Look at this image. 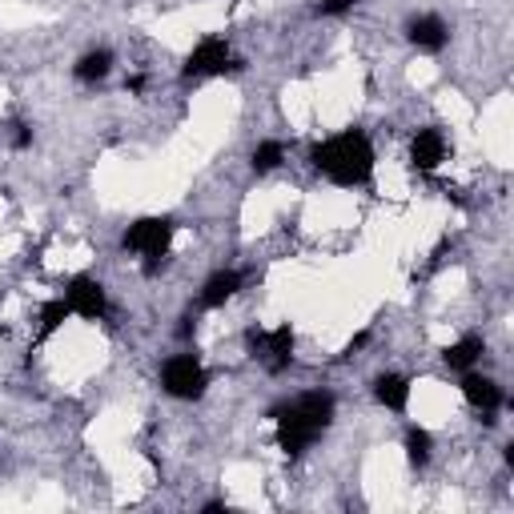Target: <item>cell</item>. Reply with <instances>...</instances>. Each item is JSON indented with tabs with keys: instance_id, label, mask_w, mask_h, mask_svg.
Wrapping results in <instances>:
<instances>
[{
	"instance_id": "obj_11",
	"label": "cell",
	"mask_w": 514,
	"mask_h": 514,
	"mask_svg": "<svg viewBox=\"0 0 514 514\" xmlns=\"http://www.w3.org/2000/svg\"><path fill=\"white\" fill-rule=\"evenodd\" d=\"M237 290H241V274L237 270H217V274L205 278V286L197 294V306L201 310H221Z\"/></svg>"
},
{
	"instance_id": "obj_17",
	"label": "cell",
	"mask_w": 514,
	"mask_h": 514,
	"mask_svg": "<svg viewBox=\"0 0 514 514\" xmlns=\"http://www.w3.org/2000/svg\"><path fill=\"white\" fill-rule=\"evenodd\" d=\"M282 161H286V145H282V141H262V145H257V149L249 153L253 173H274Z\"/></svg>"
},
{
	"instance_id": "obj_4",
	"label": "cell",
	"mask_w": 514,
	"mask_h": 514,
	"mask_svg": "<svg viewBox=\"0 0 514 514\" xmlns=\"http://www.w3.org/2000/svg\"><path fill=\"white\" fill-rule=\"evenodd\" d=\"M245 346H249V354L262 362L270 374H286L294 366V326L290 322H282L274 330L249 326L245 330Z\"/></svg>"
},
{
	"instance_id": "obj_21",
	"label": "cell",
	"mask_w": 514,
	"mask_h": 514,
	"mask_svg": "<svg viewBox=\"0 0 514 514\" xmlns=\"http://www.w3.org/2000/svg\"><path fill=\"white\" fill-rule=\"evenodd\" d=\"M193 330H197V322H193V314H185V318H181V330H177V334H181V338H193Z\"/></svg>"
},
{
	"instance_id": "obj_16",
	"label": "cell",
	"mask_w": 514,
	"mask_h": 514,
	"mask_svg": "<svg viewBox=\"0 0 514 514\" xmlns=\"http://www.w3.org/2000/svg\"><path fill=\"white\" fill-rule=\"evenodd\" d=\"M69 318H73V310H69V302H65V298H53V302H45V306H41V318H37V322H41V330H37V342L53 338V334H57V330H61Z\"/></svg>"
},
{
	"instance_id": "obj_8",
	"label": "cell",
	"mask_w": 514,
	"mask_h": 514,
	"mask_svg": "<svg viewBox=\"0 0 514 514\" xmlns=\"http://www.w3.org/2000/svg\"><path fill=\"white\" fill-rule=\"evenodd\" d=\"M446 133L438 125H422L414 137H410V165L418 173H434L442 161H446Z\"/></svg>"
},
{
	"instance_id": "obj_15",
	"label": "cell",
	"mask_w": 514,
	"mask_h": 514,
	"mask_svg": "<svg viewBox=\"0 0 514 514\" xmlns=\"http://www.w3.org/2000/svg\"><path fill=\"white\" fill-rule=\"evenodd\" d=\"M430 454H434V438H430V430L410 426V430H406V462H410L414 470H426V466H430Z\"/></svg>"
},
{
	"instance_id": "obj_7",
	"label": "cell",
	"mask_w": 514,
	"mask_h": 514,
	"mask_svg": "<svg viewBox=\"0 0 514 514\" xmlns=\"http://www.w3.org/2000/svg\"><path fill=\"white\" fill-rule=\"evenodd\" d=\"M61 298L69 302V310H73L77 318H89V322L105 318V310H109V294H105V286H101L97 278H89V274H77V278L65 286V294H61Z\"/></svg>"
},
{
	"instance_id": "obj_19",
	"label": "cell",
	"mask_w": 514,
	"mask_h": 514,
	"mask_svg": "<svg viewBox=\"0 0 514 514\" xmlns=\"http://www.w3.org/2000/svg\"><path fill=\"white\" fill-rule=\"evenodd\" d=\"M9 141H13V149H21V153H25V149L33 145V125L13 121V125H9Z\"/></svg>"
},
{
	"instance_id": "obj_22",
	"label": "cell",
	"mask_w": 514,
	"mask_h": 514,
	"mask_svg": "<svg viewBox=\"0 0 514 514\" xmlns=\"http://www.w3.org/2000/svg\"><path fill=\"white\" fill-rule=\"evenodd\" d=\"M201 510H205V514H221V510H225V502H205Z\"/></svg>"
},
{
	"instance_id": "obj_9",
	"label": "cell",
	"mask_w": 514,
	"mask_h": 514,
	"mask_svg": "<svg viewBox=\"0 0 514 514\" xmlns=\"http://www.w3.org/2000/svg\"><path fill=\"white\" fill-rule=\"evenodd\" d=\"M406 41L418 49V53H442L446 45H450V25L442 21V17H434V13H422V17H414L410 25H406Z\"/></svg>"
},
{
	"instance_id": "obj_1",
	"label": "cell",
	"mask_w": 514,
	"mask_h": 514,
	"mask_svg": "<svg viewBox=\"0 0 514 514\" xmlns=\"http://www.w3.org/2000/svg\"><path fill=\"white\" fill-rule=\"evenodd\" d=\"M334 410H338V398L330 390H306L298 394L294 402L278 406L274 410V422H278V450L286 458H302L334 422Z\"/></svg>"
},
{
	"instance_id": "obj_14",
	"label": "cell",
	"mask_w": 514,
	"mask_h": 514,
	"mask_svg": "<svg viewBox=\"0 0 514 514\" xmlns=\"http://www.w3.org/2000/svg\"><path fill=\"white\" fill-rule=\"evenodd\" d=\"M113 73V53L109 49H89L77 65H73V77L81 81V85H97V81H105Z\"/></svg>"
},
{
	"instance_id": "obj_10",
	"label": "cell",
	"mask_w": 514,
	"mask_h": 514,
	"mask_svg": "<svg viewBox=\"0 0 514 514\" xmlns=\"http://www.w3.org/2000/svg\"><path fill=\"white\" fill-rule=\"evenodd\" d=\"M462 398L474 406V410H482V418L486 422H494V414L502 410V386L494 382V378H482V374H474V370H466L462 374Z\"/></svg>"
},
{
	"instance_id": "obj_5",
	"label": "cell",
	"mask_w": 514,
	"mask_h": 514,
	"mask_svg": "<svg viewBox=\"0 0 514 514\" xmlns=\"http://www.w3.org/2000/svg\"><path fill=\"white\" fill-rule=\"evenodd\" d=\"M245 61H237L229 53V41L225 37H201L193 45V53L185 57L181 65V77L185 81H201V77H229V73H241Z\"/></svg>"
},
{
	"instance_id": "obj_13",
	"label": "cell",
	"mask_w": 514,
	"mask_h": 514,
	"mask_svg": "<svg viewBox=\"0 0 514 514\" xmlns=\"http://www.w3.org/2000/svg\"><path fill=\"white\" fill-rule=\"evenodd\" d=\"M374 402L386 410H406L410 406V378L406 374H378L374 378Z\"/></svg>"
},
{
	"instance_id": "obj_6",
	"label": "cell",
	"mask_w": 514,
	"mask_h": 514,
	"mask_svg": "<svg viewBox=\"0 0 514 514\" xmlns=\"http://www.w3.org/2000/svg\"><path fill=\"white\" fill-rule=\"evenodd\" d=\"M209 386V370L201 366L197 354H173L165 366H161V390L177 402H197Z\"/></svg>"
},
{
	"instance_id": "obj_2",
	"label": "cell",
	"mask_w": 514,
	"mask_h": 514,
	"mask_svg": "<svg viewBox=\"0 0 514 514\" xmlns=\"http://www.w3.org/2000/svg\"><path fill=\"white\" fill-rule=\"evenodd\" d=\"M374 161L378 157H374V141L366 137V129H342V133H334L310 149L314 173L330 177L342 189L366 185L374 177Z\"/></svg>"
},
{
	"instance_id": "obj_3",
	"label": "cell",
	"mask_w": 514,
	"mask_h": 514,
	"mask_svg": "<svg viewBox=\"0 0 514 514\" xmlns=\"http://www.w3.org/2000/svg\"><path fill=\"white\" fill-rule=\"evenodd\" d=\"M173 233H177V221H173V217H137V221L125 229L121 249H125V253H137V257H141V274L153 278V274H161V266L169 262Z\"/></svg>"
},
{
	"instance_id": "obj_18",
	"label": "cell",
	"mask_w": 514,
	"mask_h": 514,
	"mask_svg": "<svg viewBox=\"0 0 514 514\" xmlns=\"http://www.w3.org/2000/svg\"><path fill=\"white\" fill-rule=\"evenodd\" d=\"M358 0H318V17H346L354 13Z\"/></svg>"
},
{
	"instance_id": "obj_12",
	"label": "cell",
	"mask_w": 514,
	"mask_h": 514,
	"mask_svg": "<svg viewBox=\"0 0 514 514\" xmlns=\"http://www.w3.org/2000/svg\"><path fill=\"white\" fill-rule=\"evenodd\" d=\"M482 354H486V342H482L478 334H466V338H458L454 346L442 350V362H446L450 370L466 374V370H474V366L482 362Z\"/></svg>"
},
{
	"instance_id": "obj_20",
	"label": "cell",
	"mask_w": 514,
	"mask_h": 514,
	"mask_svg": "<svg viewBox=\"0 0 514 514\" xmlns=\"http://www.w3.org/2000/svg\"><path fill=\"white\" fill-rule=\"evenodd\" d=\"M145 85H149V81L137 73V77H129V81H125V93H129V97H141V93H145Z\"/></svg>"
}]
</instances>
